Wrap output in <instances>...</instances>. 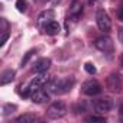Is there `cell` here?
I'll use <instances>...</instances> for the list:
<instances>
[{
	"instance_id": "cell-1",
	"label": "cell",
	"mask_w": 123,
	"mask_h": 123,
	"mask_svg": "<svg viewBox=\"0 0 123 123\" xmlns=\"http://www.w3.org/2000/svg\"><path fill=\"white\" fill-rule=\"evenodd\" d=\"M75 84V80L74 77H65V78H55L52 81L48 83L46 86V90L52 94H56V96H61V94H65L68 91H71V88L74 87Z\"/></svg>"
},
{
	"instance_id": "cell-2",
	"label": "cell",
	"mask_w": 123,
	"mask_h": 123,
	"mask_svg": "<svg viewBox=\"0 0 123 123\" xmlns=\"http://www.w3.org/2000/svg\"><path fill=\"white\" fill-rule=\"evenodd\" d=\"M96 22H97V26L101 32H110L111 29V20H110V16L107 15L106 10L103 9H98L97 13H96Z\"/></svg>"
},
{
	"instance_id": "cell-3",
	"label": "cell",
	"mask_w": 123,
	"mask_h": 123,
	"mask_svg": "<svg viewBox=\"0 0 123 123\" xmlns=\"http://www.w3.org/2000/svg\"><path fill=\"white\" fill-rule=\"evenodd\" d=\"M67 113V107L62 101H55L52 103L48 110H46V116L49 119H61V117H64Z\"/></svg>"
},
{
	"instance_id": "cell-4",
	"label": "cell",
	"mask_w": 123,
	"mask_h": 123,
	"mask_svg": "<svg viewBox=\"0 0 123 123\" xmlns=\"http://www.w3.org/2000/svg\"><path fill=\"white\" fill-rule=\"evenodd\" d=\"M106 87L113 93H120L123 88V80L119 74H110L106 80Z\"/></svg>"
},
{
	"instance_id": "cell-5",
	"label": "cell",
	"mask_w": 123,
	"mask_h": 123,
	"mask_svg": "<svg viewBox=\"0 0 123 123\" xmlns=\"http://www.w3.org/2000/svg\"><path fill=\"white\" fill-rule=\"evenodd\" d=\"M81 90H83V93L87 94V96H97V94L101 93V86H100V83L96 81V80H87V81L83 83Z\"/></svg>"
},
{
	"instance_id": "cell-6",
	"label": "cell",
	"mask_w": 123,
	"mask_h": 123,
	"mask_svg": "<svg viewBox=\"0 0 123 123\" xmlns=\"http://www.w3.org/2000/svg\"><path fill=\"white\" fill-rule=\"evenodd\" d=\"M48 80H49V77H48L45 73H38V75H36V77H33V78H32V81H31V83H29V86H28L29 93L32 94L33 91L39 90L42 86L48 84Z\"/></svg>"
},
{
	"instance_id": "cell-7",
	"label": "cell",
	"mask_w": 123,
	"mask_h": 123,
	"mask_svg": "<svg viewBox=\"0 0 123 123\" xmlns=\"http://www.w3.org/2000/svg\"><path fill=\"white\" fill-rule=\"evenodd\" d=\"M94 46L98 49V51H101V52H104V54H107V52H113V42H111V39L109 38V36H100V38H97L96 41H94Z\"/></svg>"
},
{
	"instance_id": "cell-8",
	"label": "cell",
	"mask_w": 123,
	"mask_h": 123,
	"mask_svg": "<svg viewBox=\"0 0 123 123\" xmlns=\"http://www.w3.org/2000/svg\"><path fill=\"white\" fill-rule=\"evenodd\" d=\"M113 107V103L110 98H100L94 103V109L97 113H106V111H110Z\"/></svg>"
},
{
	"instance_id": "cell-9",
	"label": "cell",
	"mask_w": 123,
	"mask_h": 123,
	"mask_svg": "<svg viewBox=\"0 0 123 123\" xmlns=\"http://www.w3.org/2000/svg\"><path fill=\"white\" fill-rule=\"evenodd\" d=\"M31 98H32L33 103H36V104H42V103H45V101L49 100V93H48L46 90L39 88V90H36V91H33V93L31 94Z\"/></svg>"
},
{
	"instance_id": "cell-10",
	"label": "cell",
	"mask_w": 123,
	"mask_h": 123,
	"mask_svg": "<svg viewBox=\"0 0 123 123\" xmlns=\"http://www.w3.org/2000/svg\"><path fill=\"white\" fill-rule=\"evenodd\" d=\"M59 31H61V26H59V23L55 22V20H51V22H48V23L43 25V32H45L46 35H49V36L58 35Z\"/></svg>"
},
{
	"instance_id": "cell-11",
	"label": "cell",
	"mask_w": 123,
	"mask_h": 123,
	"mask_svg": "<svg viewBox=\"0 0 123 123\" xmlns=\"http://www.w3.org/2000/svg\"><path fill=\"white\" fill-rule=\"evenodd\" d=\"M49 67H51V59L49 58H41L35 62L33 71L35 73H46Z\"/></svg>"
},
{
	"instance_id": "cell-12",
	"label": "cell",
	"mask_w": 123,
	"mask_h": 123,
	"mask_svg": "<svg viewBox=\"0 0 123 123\" xmlns=\"http://www.w3.org/2000/svg\"><path fill=\"white\" fill-rule=\"evenodd\" d=\"M15 75H16V73H15L13 70H6V71L2 74V77H0V84H2V86H6V84L12 83V81L15 80Z\"/></svg>"
},
{
	"instance_id": "cell-13",
	"label": "cell",
	"mask_w": 123,
	"mask_h": 123,
	"mask_svg": "<svg viewBox=\"0 0 123 123\" xmlns=\"http://www.w3.org/2000/svg\"><path fill=\"white\" fill-rule=\"evenodd\" d=\"M51 19H54V12H52V10H45V12H42V13L39 15L38 22H39L41 25H43L45 22H46V23L51 22Z\"/></svg>"
},
{
	"instance_id": "cell-14",
	"label": "cell",
	"mask_w": 123,
	"mask_h": 123,
	"mask_svg": "<svg viewBox=\"0 0 123 123\" xmlns=\"http://www.w3.org/2000/svg\"><path fill=\"white\" fill-rule=\"evenodd\" d=\"M35 119H36L35 114L28 113V114H22V116H19V117L16 119V123H32Z\"/></svg>"
},
{
	"instance_id": "cell-15",
	"label": "cell",
	"mask_w": 123,
	"mask_h": 123,
	"mask_svg": "<svg viewBox=\"0 0 123 123\" xmlns=\"http://www.w3.org/2000/svg\"><path fill=\"white\" fill-rule=\"evenodd\" d=\"M16 104H5V107H3V114L5 116H9V114H12L13 111H16Z\"/></svg>"
},
{
	"instance_id": "cell-16",
	"label": "cell",
	"mask_w": 123,
	"mask_h": 123,
	"mask_svg": "<svg viewBox=\"0 0 123 123\" xmlns=\"http://www.w3.org/2000/svg\"><path fill=\"white\" fill-rule=\"evenodd\" d=\"M16 7H18V10L20 13H25L28 10V2H26V0H18V2H16Z\"/></svg>"
},
{
	"instance_id": "cell-17",
	"label": "cell",
	"mask_w": 123,
	"mask_h": 123,
	"mask_svg": "<svg viewBox=\"0 0 123 123\" xmlns=\"http://www.w3.org/2000/svg\"><path fill=\"white\" fill-rule=\"evenodd\" d=\"M33 54H36V49H31L29 52H26V55H25V58L22 59V62H20V67H25L26 64H28V61L32 58V55Z\"/></svg>"
},
{
	"instance_id": "cell-18",
	"label": "cell",
	"mask_w": 123,
	"mask_h": 123,
	"mask_svg": "<svg viewBox=\"0 0 123 123\" xmlns=\"http://www.w3.org/2000/svg\"><path fill=\"white\" fill-rule=\"evenodd\" d=\"M84 70L88 73V74H91V75H94L96 73H97V70H96V67L91 64V62H87L86 65H84Z\"/></svg>"
},
{
	"instance_id": "cell-19",
	"label": "cell",
	"mask_w": 123,
	"mask_h": 123,
	"mask_svg": "<svg viewBox=\"0 0 123 123\" xmlns=\"http://www.w3.org/2000/svg\"><path fill=\"white\" fill-rule=\"evenodd\" d=\"M87 122H93V123H103L104 122V117H98V116H90L86 119Z\"/></svg>"
},
{
	"instance_id": "cell-20",
	"label": "cell",
	"mask_w": 123,
	"mask_h": 123,
	"mask_svg": "<svg viewBox=\"0 0 123 123\" xmlns=\"http://www.w3.org/2000/svg\"><path fill=\"white\" fill-rule=\"evenodd\" d=\"M7 39H9V32H3L2 38H0V46H5V43H6Z\"/></svg>"
},
{
	"instance_id": "cell-21",
	"label": "cell",
	"mask_w": 123,
	"mask_h": 123,
	"mask_svg": "<svg viewBox=\"0 0 123 123\" xmlns=\"http://www.w3.org/2000/svg\"><path fill=\"white\" fill-rule=\"evenodd\" d=\"M117 18H119V20L123 22V2L120 3V6H119V9H117Z\"/></svg>"
},
{
	"instance_id": "cell-22",
	"label": "cell",
	"mask_w": 123,
	"mask_h": 123,
	"mask_svg": "<svg viewBox=\"0 0 123 123\" xmlns=\"http://www.w3.org/2000/svg\"><path fill=\"white\" fill-rule=\"evenodd\" d=\"M119 41H120V42L123 43V28H122V29L119 31Z\"/></svg>"
},
{
	"instance_id": "cell-23",
	"label": "cell",
	"mask_w": 123,
	"mask_h": 123,
	"mask_svg": "<svg viewBox=\"0 0 123 123\" xmlns=\"http://www.w3.org/2000/svg\"><path fill=\"white\" fill-rule=\"evenodd\" d=\"M93 2H96V0H90V3H93Z\"/></svg>"
}]
</instances>
